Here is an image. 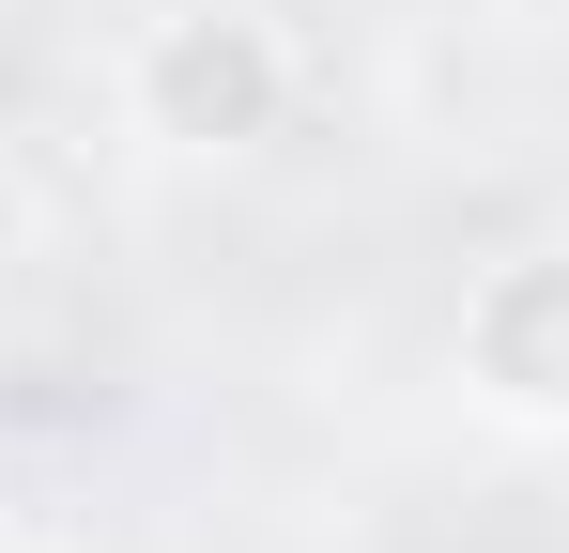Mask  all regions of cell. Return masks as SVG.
Instances as JSON below:
<instances>
[{
	"label": "cell",
	"mask_w": 569,
	"mask_h": 553,
	"mask_svg": "<svg viewBox=\"0 0 569 553\" xmlns=\"http://www.w3.org/2000/svg\"><path fill=\"white\" fill-rule=\"evenodd\" d=\"M0 553H16V523H0Z\"/></svg>",
	"instance_id": "cell-4"
},
{
	"label": "cell",
	"mask_w": 569,
	"mask_h": 553,
	"mask_svg": "<svg viewBox=\"0 0 569 553\" xmlns=\"http://www.w3.org/2000/svg\"><path fill=\"white\" fill-rule=\"evenodd\" d=\"M16 553H47V539H16Z\"/></svg>",
	"instance_id": "cell-5"
},
{
	"label": "cell",
	"mask_w": 569,
	"mask_h": 553,
	"mask_svg": "<svg viewBox=\"0 0 569 553\" xmlns=\"http://www.w3.org/2000/svg\"><path fill=\"white\" fill-rule=\"evenodd\" d=\"M0 262H31V170L0 154Z\"/></svg>",
	"instance_id": "cell-3"
},
{
	"label": "cell",
	"mask_w": 569,
	"mask_h": 553,
	"mask_svg": "<svg viewBox=\"0 0 569 553\" xmlns=\"http://www.w3.org/2000/svg\"><path fill=\"white\" fill-rule=\"evenodd\" d=\"M292 108V47L278 16H231V0H200V16H154L139 47H123V123L154 139V154H262Z\"/></svg>",
	"instance_id": "cell-1"
},
{
	"label": "cell",
	"mask_w": 569,
	"mask_h": 553,
	"mask_svg": "<svg viewBox=\"0 0 569 553\" xmlns=\"http://www.w3.org/2000/svg\"><path fill=\"white\" fill-rule=\"evenodd\" d=\"M462 384L508 431H569V247H508L462 292Z\"/></svg>",
	"instance_id": "cell-2"
}]
</instances>
